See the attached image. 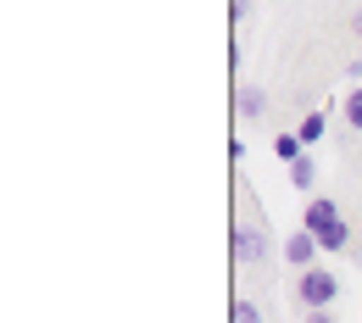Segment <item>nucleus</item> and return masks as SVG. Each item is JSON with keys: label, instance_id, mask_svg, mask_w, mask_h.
<instances>
[{"label": "nucleus", "instance_id": "f257e3e1", "mask_svg": "<svg viewBox=\"0 0 362 323\" xmlns=\"http://www.w3.org/2000/svg\"><path fill=\"white\" fill-rule=\"evenodd\" d=\"M301 229L317 234V251H351V223H346V212H340L334 201H323V195H313V201H307Z\"/></svg>", "mask_w": 362, "mask_h": 323}, {"label": "nucleus", "instance_id": "f03ea898", "mask_svg": "<svg viewBox=\"0 0 362 323\" xmlns=\"http://www.w3.org/2000/svg\"><path fill=\"white\" fill-rule=\"evenodd\" d=\"M228 245H234V262H240V268H262V262L273 257L268 229H262L257 218H240V223L228 229Z\"/></svg>", "mask_w": 362, "mask_h": 323}, {"label": "nucleus", "instance_id": "7ed1b4c3", "mask_svg": "<svg viewBox=\"0 0 362 323\" xmlns=\"http://www.w3.org/2000/svg\"><path fill=\"white\" fill-rule=\"evenodd\" d=\"M296 301H301L307 312H317V307H334V301H340V278L329 274V268H307V274L296 278Z\"/></svg>", "mask_w": 362, "mask_h": 323}, {"label": "nucleus", "instance_id": "20e7f679", "mask_svg": "<svg viewBox=\"0 0 362 323\" xmlns=\"http://www.w3.org/2000/svg\"><path fill=\"white\" fill-rule=\"evenodd\" d=\"M313 257H317V234L313 229H296L290 240H284V262H290V268H301V274H307V268H313Z\"/></svg>", "mask_w": 362, "mask_h": 323}, {"label": "nucleus", "instance_id": "39448f33", "mask_svg": "<svg viewBox=\"0 0 362 323\" xmlns=\"http://www.w3.org/2000/svg\"><path fill=\"white\" fill-rule=\"evenodd\" d=\"M234 112H240L245 123H262V117H268V90H262V84H245V90L234 95Z\"/></svg>", "mask_w": 362, "mask_h": 323}, {"label": "nucleus", "instance_id": "423d86ee", "mask_svg": "<svg viewBox=\"0 0 362 323\" xmlns=\"http://www.w3.org/2000/svg\"><path fill=\"white\" fill-rule=\"evenodd\" d=\"M273 156H279V162L290 168V162H301V156H307V139H301V134H290V129H284V134L273 139Z\"/></svg>", "mask_w": 362, "mask_h": 323}, {"label": "nucleus", "instance_id": "0eeeda50", "mask_svg": "<svg viewBox=\"0 0 362 323\" xmlns=\"http://www.w3.org/2000/svg\"><path fill=\"white\" fill-rule=\"evenodd\" d=\"M290 184H296V189H313V184H317V162H313V156L290 162Z\"/></svg>", "mask_w": 362, "mask_h": 323}, {"label": "nucleus", "instance_id": "6e6552de", "mask_svg": "<svg viewBox=\"0 0 362 323\" xmlns=\"http://www.w3.org/2000/svg\"><path fill=\"white\" fill-rule=\"evenodd\" d=\"M296 134L307 139V145H317V139L329 134V123H323V112H307V117H301V123H296Z\"/></svg>", "mask_w": 362, "mask_h": 323}, {"label": "nucleus", "instance_id": "1a4fd4ad", "mask_svg": "<svg viewBox=\"0 0 362 323\" xmlns=\"http://www.w3.org/2000/svg\"><path fill=\"white\" fill-rule=\"evenodd\" d=\"M228 323H262V307H257V301H234V307H228Z\"/></svg>", "mask_w": 362, "mask_h": 323}, {"label": "nucleus", "instance_id": "9d476101", "mask_svg": "<svg viewBox=\"0 0 362 323\" xmlns=\"http://www.w3.org/2000/svg\"><path fill=\"white\" fill-rule=\"evenodd\" d=\"M346 129H357V134H362V84L346 95Z\"/></svg>", "mask_w": 362, "mask_h": 323}, {"label": "nucleus", "instance_id": "9b49d317", "mask_svg": "<svg viewBox=\"0 0 362 323\" xmlns=\"http://www.w3.org/2000/svg\"><path fill=\"white\" fill-rule=\"evenodd\" d=\"M228 17H234V23H245V17H251V0H228Z\"/></svg>", "mask_w": 362, "mask_h": 323}, {"label": "nucleus", "instance_id": "f8f14e48", "mask_svg": "<svg viewBox=\"0 0 362 323\" xmlns=\"http://www.w3.org/2000/svg\"><path fill=\"white\" fill-rule=\"evenodd\" d=\"M301 323H334V307H317V312H307Z\"/></svg>", "mask_w": 362, "mask_h": 323}, {"label": "nucleus", "instance_id": "ddd939ff", "mask_svg": "<svg viewBox=\"0 0 362 323\" xmlns=\"http://www.w3.org/2000/svg\"><path fill=\"white\" fill-rule=\"evenodd\" d=\"M351 34H357V40H362V6H357V11H351Z\"/></svg>", "mask_w": 362, "mask_h": 323}]
</instances>
